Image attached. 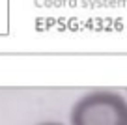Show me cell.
I'll use <instances>...</instances> for the list:
<instances>
[{"mask_svg": "<svg viewBox=\"0 0 127 125\" xmlns=\"http://www.w3.org/2000/svg\"><path fill=\"white\" fill-rule=\"evenodd\" d=\"M69 125H127V97L114 90H92L71 106Z\"/></svg>", "mask_w": 127, "mask_h": 125, "instance_id": "cell-1", "label": "cell"}, {"mask_svg": "<svg viewBox=\"0 0 127 125\" xmlns=\"http://www.w3.org/2000/svg\"><path fill=\"white\" fill-rule=\"evenodd\" d=\"M37 125H64V123H60V121H41Z\"/></svg>", "mask_w": 127, "mask_h": 125, "instance_id": "cell-2", "label": "cell"}]
</instances>
